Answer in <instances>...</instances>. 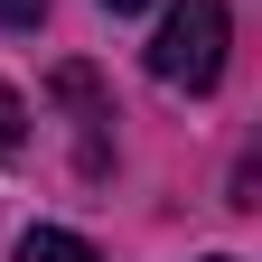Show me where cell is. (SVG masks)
I'll list each match as a JSON object with an SVG mask.
<instances>
[{
	"label": "cell",
	"mask_w": 262,
	"mask_h": 262,
	"mask_svg": "<svg viewBox=\"0 0 262 262\" xmlns=\"http://www.w3.org/2000/svg\"><path fill=\"white\" fill-rule=\"evenodd\" d=\"M215 262H234V253H215Z\"/></svg>",
	"instance_id": "cell-6"
},
{
	"label": "cell",
	"mask_w": 262,
	"mask_h": 262,
	"mask_svg": "<svg viewBox=\"0 0 262 262\" xmlns=\"http://www.w3.org/2000/svg\"><path fill=\"white\" fill-rule=\"evenodd\" d=\"M225 0H169V19H159V38H150V75L159 84H178V94H215L225 75Z\"/></svg>",
	"instance_id": "cell-1"
},
{
	"label": "cell",
	"mask_w": 262,
	"mask_h": 262,
	"mask_svg": "<svg viewBox=\"0 0 262 262\" xmlns=\"http://www.w3.org/2000/svg\"><path fill=\"white\" fill-rule=\"evenodd\" d=\"M103 10H113V19H131V10H150V0H103Z\"/></svg>",
	"instance_id": "cell-5"
},
{
	"label": "cell",
	"mask_w": 262,
	"mask_h": 262,
	"mask_svg": "<svg viewBox=\"0 0 262 262\" xmlns=\"http://www.w3.org/2000/svg\"><path fill=\"white\" fill-rule=\"evenodd\" d=\"M47 19V0H0V28H38Z\"/></svg>",
	"instance_id": "cell-4"
},
{
	"label": "cell",
	"mask_w": 262,
	"mask_h": 262,
	"mask_svg": "<svg viewBox=\"0 0 262 262\" xmlns=\"http://www.w3.org/2000/svg\"><path fill=\"white\" fill-rule=\"evenodd\" d=\"M10 262H94V244H84V234H66V225H28Z\"/></svg>",
	"instance_id": "cell-2"
},
{
	"label": "cell",
	"mask_w": 262,
	"mask_h": 262,
	"mask_svg": "<svg viewBox=\"0 0 262 262\" xmlns=\"http://www.w3.org/2000/svg\"><path fill=\"white\" fill-rule=\"evenodd\" d=\"M28 141V103H19V84H0V159H19Z\"/></svg>",
	"instance_id": "cell-3"
}]
</instances>
